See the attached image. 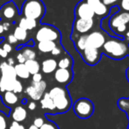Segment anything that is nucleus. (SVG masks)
I'll list each match as a JSON object with an SVG mask.
<instances>
[{
    "instance_id": "1",
    "label": "nucleus",
    "mask_w": 129,
    "mask_h": 129,
    "mask_svg": "<svg viewBox=\"0 0 129 129\" xmlns=\"http://www.w3.org/2000/svg\"><path fill=\"white\" fill-rule=\"evenodd\" d=\"M48 94L54 102L56 113H64L70 109L72 102L66 88L60 86L54 87Z\"/></svg>"
},
{
    "instance_id": "2",
    "label": "nucleus",
    "mask_w": 129,
    "mask_h": 129,
    "mask_svg": "<svg viewBox=\"0 0 129 129\" xmlns=\"http://www.w3.org/2000/svg\"><path fill=\"white\" fill-rule=\"evenodd\" d=\"M102 51L109 58L113 59H121L127 55L129 46L122 40L110 39L105 41L102 47Z\"/></svg>"
},
{
    "instance_id": "3",
    "label": "nucleus",
    "mask_w": 129,
    "mask_h": 129,
    "mask_svg": "<svg viewBox=\"0 0 129 129\" xmlns=\"http://www.w3.org/2000/svg\"><path fill=\"white\" fill-rule=\"evenodd\" d=\"M46 7L41 0H25L21 8V13L25 18L39 21L44 16Z\"/></svg>"
},
{
    "instance_id": "4",
    "label": "nucleus",
    "mask_w": 129,
    "mask_h": 129,
    "mask_svg": "<svg viewBox=\"0 0 129 129\" xmlns=\"http://www.w3.org/2000/svg\"><path fill=\"white\" fill-rule=\"evenodd\" d=\"M35 38L38 42L51 41L56 43L61 39V33L54 27L51 26V25L45 24L42 25L37 30L35 34Z\"/></svg>"
},
{
    "instance_id": "5",
    "label": "nucleus",
    "mask_w": 129,
    "mask_h": 129,
    "mask_svg": "<svg viewBox=\"0 0 129 129\" xmlns=\"http://www.w3.org/2000/svg\"><path fill=\"white\" fill-rule=\"evenodd\" d=\"M73 110L80 119H88L93 114L94 105L88 98H79L73 104Z\"/></svg>"
},
{
    "instance_id": "6",
    "label": "nucleus",
    "mask_w": 129,
    "mask_h": 129,
    "mask_svg": "<svg viewBox=\"0 0 129 129\" xmlns=\"http://www.w3.org/2000/svg\"><path fill=\"white\" fill-rule=\"evenodd\" d=\"M46 88L47 83L45 81H41L40 82H33L32 81L30 86H28L26 88V93L34 101H38V100H41V98L44 95Z\"/></svg>"
},
{
    "instance_id": "7",
    "label": "nucleus",
    "mask_w": 129,
    "mask_h": 129,
    "mask_svg": "<svg viewBox=\"0 0 129 129\" xmlns=\"http://www.w3.org/2000/svg\"><path fill=\"white\" fill-rule=\"evenodd\" d=\"M82 57H83L84 62L87 65H97L99 62L101 58V52L99 49H94L91 47L87 46L83 51L81 52Z\"/></svg>"
},
{
    "instance_id": "8",
    "label": "nucleus",
    "mask_w": 129,
    "mask_h": 129,
    "mask_svg": "<svg viewBox=\"0 0 129 129\" xmlns=\"http://www.w3.org/2000/svg\"><path fill=\"white\" fill-rule=\"evenodd\" d=\"M127 23H129V12H119V13L116 12L110 19L109 26H110L111 29L115 31L118 28L126 26Z\"/></svg>"
},
{
    "instance_id": "9",
    "label": "nucleus",
    "mask_w": 129,
    "mask_h": 129,
    "mask_svg": "<svg viewBox=\"0 0 129 129\" xmlns=\"http://www.w3.org/2000/svg\"><path fill=\"white\" fill-rule=\"evenodd\" d=\"M86 41L87 46L100 50L105 43V37L101 32L93 31L89 34H86Z\"/></svg>"
},
{
    "instance_id": "10",
    "label": "nucleus",
    "mask_w": 129,
    "mask_h": 129,
    "mask_svg": "<svg viewBox=\"0 0 129 129\" xmlns=\"http://www.w3.org/2000/svg\"><path fill=\"white\" fill-rule=\"evenodd\" d=\"M76 18L78 19H93L95 14L92 11L91 7L85 1L78 3L75 9Z\"/></svg>"
},
{
    "instance_id": "11",
    "label": "nucleus",
    "mask_w": 129,
    "mask_h": 129,
    "mask_svg": "<svg viewBox=\"0 0 129 129\" xmlns=\"http://www.w3.org/2000/svg\"><path fill=\"white\" fill-rule=\"evenodd\" d=\"M93 26V19H78V18H76V21H74L73 24V29L74 31L83 34L91 30Z\"/></svg>"
},
{
    "instance_id": "12",
    "label": "nucleus",
    "mask_w": 129,
    "mask_h": 129,
    "mask_svg": "<svg viewBox=\"0 0 129 129\" xmlns=\"http://www.w3.org/2000/svg\"><path fill=\"white\" fill-rule=\"evenodd\" d=\"M93 11L94 14L99 17H106L108 15L110 9L108 6L104 5L101 0H84Z\"/></svg>"
},
{
    "instance_id": "13",
    "label": "nucleus",
    "mask_w": 129,
    "mask_h": 129,
    "mask_svg": "<svg viewBox=\"0 0 129 129\" xmlns=\"http://www.w3.org/2000/svg\"><path fill=\"white\" fill-rule=\"evenodd\" d=\"M54 80L58 83L62 85H68L73 78V72L70 69L57 68L54 71Z\"/></svg>"
},
{
    "instance_id": "14",
    "label": "nucleus",
    "mask_w": 129,
    "mask_h": 129,
    "mask_svg": "<svg viewBox=\"0 0 129 129\" xmlns=\"http://www.w3.org/2000/svg\"><path fill=\"white\" fill-rule=\"evenodd\" d=\"M0 13L2 14V16L5 19L12 20L18 15L19 12H18L17 6H16L15 4L12 1H10L5 4V5H4V6L0 10Z\"/></svg>"
},
{
    "instance_id": "15",
    "label": "nucleus",
    "mask_w": 129,
    "mask_h": 129,
    "mask_svg": "<svg viewBox=\"0 0 129 129\" xmlns=\"http://www.w3.org/2000/svg\"><path fill=\"white\" fill-rule=\"evenodd\" d=\"M27 117V112L26 110L22 106V105H18L13 110H12L11 113V118L12 119V121H16V122H23L26 120Z\"/></svg>"
},
{
    "instance_id": "16",
    "label": "nucleus",
    "mask_w": 129,
    "mask_h": 129,
    "mask_svg": "<svg viewBox=\"0 0 129 129\" xmlns=\"http://www.w3.org/2000/svg\"><path fill=\"white\" fill-rule=\"evenodd\" d=\"M40 103H41V109L48 110V112H49L50 113H52V114L56 113L55 106H54V102H53L52 98L50 97L48 92L44 93V95L42 96V97L40 100Z\"/></svg>"
},
{
    "instance_id": "17",
    "label": "nucleus",
    "mask_w": 129,
    "mask_h": 129,
    "mask_svg": "<svg viewBox=\"0 0 129 129\" xmlns=\"http://www.w3.org/2000/svg\"><path fill=\"white\" fill-rule=\"evenodd\" d=\"M0 71H1V76L5 78L12 80H17V75H16L14 65H10L6 62H2L0 64Z\"/></svg>"
},
{
    "instance_id": "18",
    "label": "nucleus",
    "mask_w": 129,
    "mask_h": 129,
    "mask_svg": "<svg viewBox=\"0 0 129 129\" xmlns=\"http://www.w3.org/2000/svg\"><path fill=\"white\" fill-rule=\"evenodd\" d=\"M56 69H57V61L54 59H47L41 63V70L43 72V73H52Z\"/></svg>"
},
{
    "instance_id": "19",
    "label": "nucleus",
    "mask_w": 129,
    "mask_h": 129,
    "mask_svg": "<svg viewBox=\"0 0 129 129\" xmlns=\"http://www.w3.org/2000/svg\"><path fill=\"white\" fill-rule=\"evenodd\" d=\"M3 103L7 107H12L19 102V97L17 94L12 91H5L4 92V95L2 97Z\"/></svg>"
},
{
    "instance_id": "20",
    "label": "nucleus",
    "mask_w": 129,
    "mask_h": 129,
    "mask_svg": "<svg viewBox=\"0 0 129 129\" xmlns=\"http://www.w3.org/2000/svg\"><path fill=\"white\" fill-rule=\"evenodd\" d=\"M37 26V21H34V20H32V19H28V18H21L19 21V27L23 29L26 30H33L36 28Z\"/></svg>"
},
{
    "instance_id": "21",
    "label": "nucleus",
    "mask_w": 129,
    "mask_h": 129,
    "mask_svg": "<svg viewBox=\"0 0 129 129\" xmlns=\"http://www.w3.org/2000/svg\"><path fill=\"white\" fill-rule=\"evenodd\" d=\"M56 43L51 41H43L39 42L37 44V48L42 53H51L53 49L56 46Z\"/></svg>"
},
{
    "instance_id": "22",
    "label": "nucleus",
    "mask_w": 129,
    "mask_h": 129,
    "mask_svg": "<svg viewBox=\"0 0 129 129\" xmlns=\"http://www.w3.org/2000/svg\"><path fill=\"white\" fill-rule=\"evenodd\" d=\"M15 81L16 80L8 79V78H5L1 76V79H0V91L2 93L5 91H12Z\"/></svg>"
},
{
    "instance_id": "23",
    "label": "nucleus",
    "mask_w": 129,
    "mask_h": 129,
    "mask_svg": "<svg viewBox=\"0 0 129 129\" xmlns=\"http://www.w3.org/2000/svg\"><path fill=\"white\" fill-rule=\"evenodd\" d=\"M24 64L27 68V70H28L29 73L32 74V75L38 73L41 71V65L36 59H28Z\"/></svg>"
},
{
    "instance_id": "24",
    "label": "nucleus",
    "mask_w": 129,
    "mask_h": 129,
    "mask_svg": "<svg viewBox=\"0 0 129 129\" xmlns=\"http://www.w3.org/2000/svg\"><path fill=\"white\" fill-rule=\"evenodd\" d=\"M14 69H15V72L17 77L20 78V79L26 80L30 76V73H29L28 70H27L25 64H19L18 63L17 65H14Z\"/></svg>"
},
{
    "instance_id": "25",
    "label": "nucleus",
    "mask_w": 129,
    "mask_h": 129,
    "mask_svg": "<svg viewBox=\"0 0 129 129\" xmlns=\"http://www.w3.org/2000/svg\"><path fill=\"white\" fill-rule=\"evenodd\" d=\"M72 65H73V60L71 57L69 55L61 58L57 62V67L61 69H70L72 67Z\"/></svg>"
},
{
    "instance_id": "26",
    "label": "nucleus",
    "mask_w": 129,
    "mask_h": 129,
    "mask_svg": "<svg viewBox=\"0 0 129 129\" xmlns=\"http://www.w3.org/2000/svg\"><path fill=\"white\" fill-rule=\"evenodd\" d=\"M13 35L18 40V42H25L27 39V37H28V34H27L26 30L19 28V26L17 28H15V29H14Z\"/></svg>"
},
{
    "instance_id": "27",
    "label": "nucleus",
    "mask_w": 129,
    "mask_h": 129,
    "mask_svg": "<svg viewBox=\"0 0 129 129\" xmlns=\"http://www.w3.org/2000/svg\"><path fill=\"white\" fill-rule=\"evenodd\" d=\"M75 43V46L77 48V50L79 52H82L85 48L87 47V41H86V34H82L78 37Z\"/></svg>"
},
{
    "instance_id": "28",
    "label": "nucleus",
    "mask_w": 129,
    "mask_h": 129,
    "mask_svg": "<svg viewBox=\"0 0 129 129\" xmlns=\"http://www.w3.org/2000/svg\"><path fill=\"white\" fill-rule=\"evenodd\" d=\"M21 53L23 54V56H24L26 60H28V59H35L36 58V52L31 47H24L23 50H21Z\"/></svg>"
},
{
    "instance_id": "29",
    "label": "nucleus",
    "mask_w": 129,
    "mask_h": 129,
    "mask_svg": "<svg viewBox=\"0 0 129 129\" xmlns=\"http://www.w3.org/2000/svg\"><path fill=\"white\" fill-rule=\"evenodd\" d=\"M0 129H9L8 116L0 110Z\"/></svg>"
},
{
    "instance_id": "30",
    "label": "nucleus",
    "mask_w": 129,
    "mask_h": 129,
    "mask_svg": "<svg viewBox=\"0 0 129 129\" xmlns=\"http://www.w3.org/2000/svg\"><path fill=\"white\" fill-rule=\"evenodd\" d=\"M118 106L119 109L127 112L129 110V98H120L118 101Z\"/></svg>"
},
{
    "instance_id": "31",
    "label": "nucleus",
    "mask_w": 129,
    "mask_h": 129,
    "mask_svg": "<svg viewBox=\"0 0 129 129\" xmlns=\"http://www.w3.org/2000/svg\"><path fill=\"white\" fill-rule=\"evenodd\" d=\"M39 129H59V127H58L57 125L53 122V121L47 120V121H45L44 124H43Z\"/></svg>"
},
{
    "instance_id": "32",
    "label": "nucleus",
    "mask_w": 129,
    "mask_h": 129,
    "mask_svg": "<svg viewBox=\"0 0 129 129\" xmlns=\"http://www.w3.org/2000/svg\"><path fill=\"white\" fill-rule=\"evenodd\" d=\"M22 90H23L22 83H21L19 80H16L15 83H14L12 92H14L15 94H19V93H21V92H22Z\"/></svg>"
},
{
    "instance_id": "33",
    "label": "nucleus",
    "mask_w": 129,
    "mask_h": 129,
    "mask_svg": "<svg viewBox=\"0 0 129 129\" xmlns=\"http://www.w3.org/2000/svg\"><path fill=\"white\" fill-rule=\"evenodd\" d=\"M120 7L124 12H129V0H120Z\"/></svg>"
},
{
    "instance_id": "34",
    "label": "nucleus",
    "mask_w": 129,
    "mask_h": 129,
    "mask_svg": "<svg viewBox=\"0 0 129 129\" xmlns=\"http://www.w3.org/2000/svg\"><path fill=\"white\" fill-rule=\"evenodd\" d=\"M44 119H42V118H41V117H38V118H36V119H34V126H35L36 127H38V128H40L41 126H42L43 124H44Z\"/></svg>"
},
{
    "instance_id": "35",
    "label": "nucleus",
    "mask_w": 129,
    "mask_h": 129,
    "mask_svg": "<svg viewBox=\"0 0 129 129\" xmlns=\"http://www.w3.org/2000/svg\"><path fill=\"white\" fill-rule=\"evenodd\" d=\"M43 81L42 80V74L38 72V73H35L33 75L32 77V81L33 82H40V81Z\"/></svg>"
},
{
    "instance_id": "36",
    "label": "nucleus",
    "mask_w": 129,
    "mask_h": 129,
    "mask_svg": "<svg viewBox=\"0 0 129 129\" xmlns=\"http://www.w3.org/2000/svg\"><path fill=\"white\" fill-rule=\"evenodd\" d=\"M61 52H62V50H61V48L56 45V46L54 47V49H53V50L51 51V54H52L53 56H59V55H61Z\"/></svg>"
},
{
    "instance_id": "37",
    "label": "nucleus",
    "mask_w": 129,
    "mask_h": 129,
    "mask_svg": "<svg viewBox=\"0 0 129 129\" xmlns=\"http://www.w3.org/2000/svg\"><path fill=\"white\" fill-rule=\"evenodd\" d=\"M16 59H17V61L19 62V64H24V63L26 61V59H25V57L23 56V54L21 53V52H19V53L17 54Z\"/></svg>"
},
{
    "instance_id": "38",
    "label": "nucleus",
    "mask_w": 129,
    "mask_h": 129,
    "mask_svg": "<svg viewBox=\"0 0 129 129\" xmlns=\"http://www.w3.org/2000/svg\"><path fill=\"white\" fill-rule=\"evenodd\" d=\"M8 43H10L11 45L12 44H15V43H18V40L15 38V36L13 35V34H9L8 35Z\"/></svg>"
},
{
    "instance_id": "39",
    "label": "nucleus",
    "mask_w": 129,
    "mask_h": 129,
    "mask_svg": "<svg viewBox=\"0 0 129 129\" xmlns=\"http://www.w3.org/2000/svg\"><path fill=\"white\" fill-rule=\"evenodd\" d=\"M2 49H3L5 51H6L7 53H10V52H12V45L10 44V43H4L3 47H2Z\"/></svg>"
},
{
    "instance_id": "40",
    "label": "nucleus",
    "mask_w": 129,
    "mask_h": 129,
    "mask_svg": "<svg viewBox=\"0 0 129 129\" xmlns=\"http://www.w3.org/2000/svg\"><path fill=\"white\" fill-rule=\"evenodd\" d=\"M118 1H119V0H103L102 3L104 5H105L106 6H111V5H114V4H116Z\"/></svg>"
},
{
    "instance_id": "41",
    "label": "nucleus",
    "mask_w": 129,
    "mask_h": 129,
    "mask_svg": "<svg viewBox=\"0 0 129 129\" xmlns=\"http://www.w3.org/2000/svg\"><path fill=\"white\" fill-rule=\"evenodd\" d=\"M19 126V122L12 121V122L10 124V126H9V129H18Z\"/></svg>"
},
{
    "instance_id": "42",
    "label": "nucleus",
    "mask_w": 129,
    "mask_h": 129,
    "mask_svg": "<svg viewBox=\"0 0 129 129\" xmlns=\"http://www.w3.org/2000/svg\"><path fill=\"white\" fill-rule=\"evenodd\" d=\"M28 109H29V110H35V109H36V103H34V101L30 102V103H28Z\"/></svg>"
},
{
    "instance_id": "43",
    "label": "nucleus",
    "mask_w": 129,
    "mask_h": 129,
    "mask_svg": "<svg viewBox=\"0 0 129 129\" xmlns=\"http://www.w3.org/2000/svg\"><path fill=\"white\" fill-rule=\"evenodd\" d=\"M7 55H8V53L6 51H5L2 48H0V57L3 58V59H6Z\"/></svg>"
},
{
    "instance_id": "44",
    "label": "nucleus",
    "mask_w": 129,
    "mask_h": 129,
    "mask_svg": "<svg viewBox=\"0 0 129 129\" xmlns=\"http://www.w3.org/2000/svg\"><path fill=\"white\" fill-rule=\"evenodd\" d=\"M2 25H3V28H4V30H5V31H8V30L10 29L11 24L9 22H4Z\"/></svg>"
},
{
    "instance_id": "45",
    "label": "nucleus",
    "mask_w": 129,
    "mask_h": 129,
    "mask_svg": "<svg viewBox=\"0 0 129 129\" xmlns=\"http://www.w3.org/2000/svg\"><path fill=\"white\" fill-rule=\"evenodd\" d=\"M6 63L8 65H14V63H15V61H14V59H12V58H8Z\"/></svg>"
},
{
    "instance_id": "46",
    "label": "nucleus",
    "mask_w": 129,
    "mask_h": 129,
    "mask_svg": "<svg viewBox=\"0 0 129 129\" xmlns=\"http://www.w3.org/2000/svg\"><path fill=\"white\" fill-rule=\"evenodd\" d=\"M5 32V30H4V28H3V25L0 24V35H2L3 34V33Z\"/></svg>"
},
{
    "instance_id": "47",
    "label": "nucleus",
    "mask_w": 129,
    "mask_h": 129,
    "mask_svg": "<svg viewBox=\"0 0 129 129\" xmlns=\"http://www.w3.org/2000/svg\"><path fill=\"white\" fill-rule=\"evenodd\" d=\"M28 129H39V128H38V127H36V126H34V125H32V126H29Z\"/></svg>"
},
{
    "instance_id": "48",
    "label": "nucleus",
    "mask_w": 129,
    "mask_h": 129,
    "mask_svg": "<svg viewBox=\"0 0 129 129\" xmlns=\"http://www.w3.org/2000/svg\"><path fill=\"white\" fill-rule=\"evenodd\" d=\"M18 129H26V127H25L23 125H21V124H19V127H18Z\"/></svg>"
},
{
    "instance_id": "49",
    "label": "nucleus",
    "mask_w": 129,
    "mask_h": 129,
    "mask_svg": "<svg viewBox=\"0 0 129 129\" xmlns=\"http://www.w3.org/2000/svg\"><path fill=\"white\" fill-rule=\"evenodd\" d=\"M126 77H127V80L129 81V68L127 69V71H126Z\"/></svg>"
},
{
    "instance_id": "50",
    "label": "nucleus",
    "mask_w": 129,
    "mask_h": 129,
    "mask_svg": "<svg viewBox=\"0 0 129 129\" xmlns=\"http://www.w3.org/2000/svg\"><path fill=\"white\" fill-rule=\"evenodd\" d=\"M126 38H127V39L129 40V30L127 32H126Z\"/></svg>"
},
{
    "instance_id": "51",
    "label": "nucleus",
    "mask_w": 129,
    "mask_h": 129,
    "mask_svg": "<svg viewBox=\"0 0 129 129\" xmlns=\"http://www.w3.org/2000/svg\"><path fill=\"white\" fill-rule=\"evenodd\" d=\"M126 113H127V117H128V119H129V110H128L127 112H126Z\"/></svg>"
},
{
    "instance_id": "52",
    "label": "nucleus",
    "mask_w": 129,
    "mask_h": 129,
    "mask_svg": "<svg viewBox=\"0 0 129 129\" xmlns=\"http://www.w3.org/2000/svg\"><path fill=\"white\" fill-rule=\"evenodd\" d=\"M127 129H129V125H128V126H127Z\"/></svg>"
}]
</instances>
